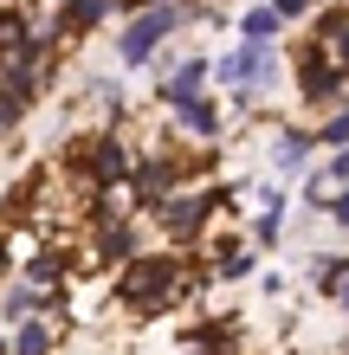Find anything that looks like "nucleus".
<instances>
[{"instance_id":"1","label":"nucleus","mask_w":349,"mask_h":355,"mask_svg":"<svg viewBox=\"0 0 349 355\" xmlns=\"http://www.w3.org/2000/svg\"><path fill=\"white\" fill-rule=\"evenodd\" d=\"M181 19H188V13H181L175 0H162V7H142V13H130V26L117 33V58H123V71L149 65L162 39H175V33H181Z\"/></svg>"},{"instance_id":"2","label":"nucleus","mask_w":349,"mask_h":355,"mask_svg":"<svg viewBox=\"0 0 349 355\" xmlns=\"http://www.w3.org/2000/svg\"><path fill=\"white\" fill-rule=\"evenodd\" d=\"M175 278H181V259H130L123 278H117V304L123 310H155L175 291Z\"/></svg>"},{"instance_id":"3","label":"nucleus","mask_w":349,"mask_h":355,"mask_svg":"<svg viewBox=\"0 0 349 355\" xmlns=\"http://www.w3.org/2000/svg\"><path fill=\"white\" fill-rule=\"evenodd\" d=\"M272 65H278V52L265 46V39H239L227 58H214V78L233 85V91H259L265 78H272Z\"/></svg>"},{"instance_id":"4","label":"nucleus","mask_w":349,"mask_h":355,"mask_svg":"<svg viewBox=\"0 0 349 355\" xmlns=\"http://www.w3.org/2000/svg\"><path fill=\"white\" fill-rule=\"evenodd\" d=\"M220 207H227V194H169L155 214L169 226V239H194L201 226H207V214H220Z\"/></svg>"},{"instance_id":"5","label":"nucleus","mask_w":349,"mask_h":355,"mask_svg":"<svg viewBox=\"0 0 349 355\" xmlns=\"http://www.w3.org/2000/svg\"><path fill=\"white\" fill-rule=\"evenodd\" d=\"M78 168L91 175V187H117V181H130V168H136V155L123 149L117 136H97L85 155H78Z\"/></svg>"},{"instance_id":"6","label":"nucleus","mask_w":349,"mask_h":355,"mask_svg":"<svg viewBox=\"0 0 349 355\" xmlns=\"http://www.w3.org/2000/svg\"><path fill=\"white\" fill-rule=\"evenodd\" d=\"M343 58H323V52H304V71H298V85H304V97L311 103H330L337 110V97H343Z\"/></svg>"},{"instance_id":"7","label":"nucleus","mask_w":349,"mask_h":355,"mask_svg":"<svg viewBox=\"0 0 349 355\" xmlns=\"http://www.w3.org/2000/svg\"><path fill=\"white\" fill-rule=\"evenodd\" d=\"M130 181H136V200L142 207H162V194L181 181V162L175 155H142L136 168H130Z\"/></svg>"},{"instance_id":"8","label":"nucleus","mask_w":349,"mask_h":355,"mask_svg":"<svg viewBox=\"0 0 349 355\" xmlns=\"http://www.w3.org/2000/svg\"><path fill=\"white\" fill-rule=\"evenodd\" d=\"M97 259L104 265H130L136 259V233L110 214V207H97Z\"/></svg>"},{"instance_id":"9","label":"nucleus","mask_w":349,"mask_h":355,"mask_svg":"<svg viewBox=\"0 0 349 355\" xmlns=\"http://www.w3.org/2000/svg\"><path fill=\"white\" fill-rule=\"evenodd\" d=\"M169 110H175V123H181V130H188V136H220V123H227V116H220V103L214 97H181V103H169Z\"/></svg>"},{"instance_id":"10","label":"nucleus","mask_w":349,"mask_h":355,"mask_svg":"<svg viewBox=\"0 0 349 355\" xmlns=\"http://www.w3.org/2000/svg\"><path fill=\"white\" fill-rule=\"evenodd\" d=\"M311 149H317V136H304V130H278V136H272V168H278V175H298Z\"/></svg>"},{"instance_id":"11","label":"nucleus","mask_w":349,"mask_h":355,"mask_svg":"<svg viewBox=\"0 0 349 355\" xmlns=\"http://www.w3.org/2000/svg\"><path fill=\"white\" fill-rule=\"evenodd\" d=\"M214 65H207V58H181V65L169 71V78H162V103H181V97H194L201 91V78H207Z\"/></svg>"},{"instance_id":"12","label":"nucleus","mask_w":349,"mask_h":355,"mask_svg":"<svg viewBox=\"0 0 349 355\" xmlns=\"http://www.w3.org/2000/svg\"><path fill=\"white\" fill-rule=\"evenodd\" d=\"M110 7L117 0H65V7H58V33H91Z\"/></svg>"},{"instance_id":"13","label":"nucleus","mask_w":349,"mask_h":355,"mask_svg":"<svg viewBox=\"0 0 349 355\" xmlns=\"http://www.w3.org/2000/svg\"><path fill=\"white\" fill-rule=\"evenodd\" d=\"M214 278H227V284H239V278H253V252H246L239 239H227L214 252Z\"/></svg>"},{"instance_id":"14","label":"nucleus","mask_w":349,"mask_h":355,"mask_svg":"<svg viewBox=\"0 0 349 355\" xmlns=\"http://www.w3.org/2000/svg\"><path fill=\"white\" fill-rule=\"evenodd\" d=\"M349 278V252H317V265H311V284L323 291V297H337V284Z\"/></svg>"},{"instance_id":"15","label":"nucleus","mask_w":349,"mask_h":355,"mask_svg":"<svg viewBox=\"0 0 349 355\" xmlns=\"http://www.w3.org/2000/svg\"><path fill=\"white\" fill-rule=\"evenodd\" d=\"M278 26H284V19H278V7H272V0H265V7H246V13H239V33H246V39H265V46L278 39Z\"/></svg>"},{"instance_id":"16","label":"nucleus","mask_w":349,"mask_h":355,"mask_svg":"<svg viewBox=\"0 0 349 355\" xmlns=\"http://www.w3.org/2000/svg\"><path fill=\"white\" fill-rule=\"evenodd\" d=\"M46 310V291L39 284H13L7 291V323H26V317H39Z\"/></svg>"},{"instance_id":"17","label":"nucleus","mask_w":349,"mask_h":355,"mask_svg":"<svg viewBox=\"0 0 349 355\" xmlns=\"http://www.w3.org/2000/svg\"><path fill=\"white\" fill-rule=\"evenodd\" d=\"M46 349H52V329L39 323V317L13 323V355H46Z\"/></svg>"},{"instance_id":"18","label":"nucleus","mask_w":349,"mask_h":355,"mask_svg":"<svg viewBox=\"0 0 349 355\" xmlns=\"http://www.w3.org/2000/svg\"><path fill=\"white\" fill-rule=\"evenodd\" d=\"M317 142H323V149H349V110H343V103H337L330 116H323V130H317Z\"/></svg>"},{"instance_id":"19","label":"nucleus","mask_w":349,"mask_h":355,"mask_svg":"<svg viewBox=\"0 0 349 355\" xmlns=\"http://www.w3.org/2000/svg\"><path fill=\"white\" fill-rule=\"evenodd\" d=\"M26 33H33V26H26V7H0V52L19 46Z\"/></svg>"},{"instance_id":"20","label":"nucleus","mask_w":349,"mask_h":355,"mask_svg":"<svg viewBox=\"0 0 349 355\" xmlns=\"http://www.w3.org/2000/svg\"><path fill=\"white\" fill-rule=\"evenodd\" d=\"M58 271H65V259H58V252H33V259H26V284H52Z\"/></svg>"},{"instance_id":"21","label":"nucleus","mask_w":349,"mask_h":355,"mask_svg":"<svg viewBox=\"0 0 349 355\" xmlns=\"http://www.w3.org/2000/svg\"><path fill=\"white\" fill-rule=\"evenodd\" d=\"M253 239H259V245H278V239H284V207H265L259 226H253Z\"/></svg>"},{"instance_id":"22","label":"nucleus","mask_w":349,"mask_h":355,"mask_svg":"<svg viewBox=\"0 0 349 355\" xmlns=\"http://www.w3.org/2000/svg\"><path fill=\"white\" fill-rule=\"evenodd\" d=\"M323 214H330L337 226H349V187H330V200H323Z\"/></svg>"},{"instance_id":"23","label":"nucleus","mask_w":349,"mask_h":355,"mask_svg":"<svg viewBox=\"0 0 349 355\" xmlns=\"http://www.w3.org/2000/svg\"><path fill=\"white\" fill-rule=\"evenodd\" d=\"M323 181H330V187H349V149H337V155H330V168H323Z\"/></svg>"},{"instance_id":"24","label":"nucleus","mask_w":349,"mask_h":355,"mask_svg":"<svg viewBox=\"0 0 349 355\" xmlns=\"http://www.w3.org/2000/svg\"><path fill=\"white\" fill-rule=\"evenodd\" d=\"M272 7H278V19H304V13L317 7V0H272Z\"/></svg>"},{"instance_id":"25","label":"nucleus","mask_w":349,"mask_h":355,"mask_svg":"<svg viewBox=\"0 0 349 355\" xmlns=\"http://www.w3.org/2000/svg\"><path fill=\"white\" fill-rule=\"evenodd\" d=\"M330 304H337V310H343V317H349V278L337 284V297H330Z\"/></svg>"}]
</instances>
